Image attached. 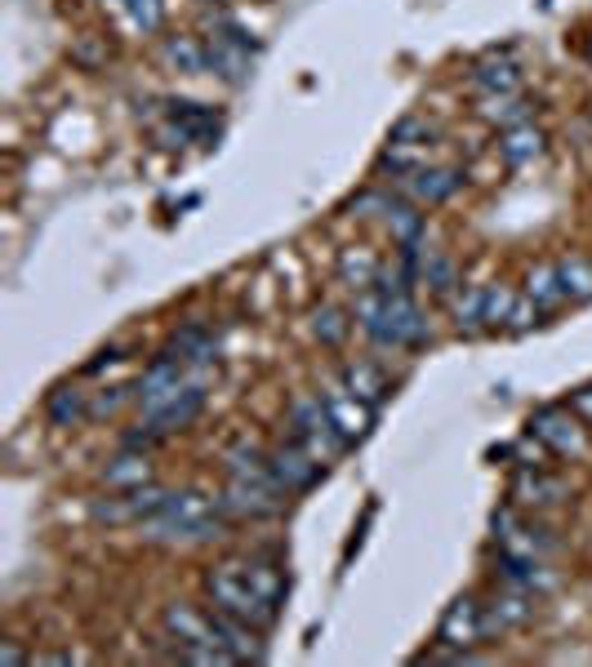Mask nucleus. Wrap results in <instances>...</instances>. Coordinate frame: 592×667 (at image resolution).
<instances>
[{
    "mask_svg": "<svg viewBox=\"0 0 592 667\" xmlns=\"http://www.w3.org/2000/svg\"><path fill=\"white\" fill-rule=\"evenodd\" d=\"M512 302H516V293H512L503 280L485 285V329H503V320H507Z\"/></svg>",
    "mask_w": 592,
    "mask_h": 667,
    "instance_id": "obj_37",
    "label": "nucleus"
},
{
    "mask_svg": "<svg viewBox=\"0 0 592 667\" xmlns=\"http://www.w3.org/2000/svg\"><path fill=\"white\" fill-rule=\"evenodd\" d=\"M147 480H156V471H151V462H147L142 449H120V454L102 467V485H107V489H138V485H147Z\"/></svg>",
    "mask_w": 592,
    "mask_h": 667,
    "instance_id": "obj_25",
    "label": "nucleus"
},
{
    "mask_svg": "<svg viewBox=\"0 0 592 667\" xmlns=\"http://www.w3.org/2000/svg\"><path fill=\"white\" fill-rule=\"evenodd\" d=\"M200 591H205L209 609L231 614V618H245V623H254V627H272V623H276V614H280L276 605H267V600L249 587V578H245V569H240V560L209 565V569L200 574Z\"/></svg>",
    "mask_w": 592,
    "mask_h": 667,
    "instance_id": "obj_3",
    "label": "nucleus"
},
{
    "mask_svg": "<svg viewBox=\"0 0 592 667\" xmlns=\"http://www.w3.org/2000/svg\"><path fill=\"white\" fill-rule=\"evenodd\" d=\"M320 400H325V414H329V422H334V431L343 436V445H347V449H352V445H361V440L374 431V422H378V409H374L369 400L352 396L343 382L325 387V391H320Z\"/></svg>",
    "mask_w": 592,
    "mask_h": 667,
    "instance_id": "obj_10",
    "label": "nucleus"
},
{
    "mask_svg": "<svg viewBox=\"0 0 592 667\" xmlns=\"http://www.w3.org/2000/svg\"><path fill=\"white\" fill-rule=\"evenodd\" d=\"M556 280H561L565 302H592V258L583 253L556 258Z\"/></svg>",
    "mask_w": 592,
    "mask_h": 667,
    "instance_id": "obj_30",
    "label": "nucleus"
},
{
    "mask_svg": "<svg viewBox=\"0 0 592 667\" xmlns=\"http://www.w3.org/2000/svg\"><path fill=\"white\" fill-rule=\"evenodd\" d=\"M525 298H534L543 311H552L556 302H565L561 280H556V262H534V267L525 271Z\"/></svg>",
    "mask_w": 592,
    "mask_h": 667,
    "instance_id": "obj_35",
    "label": "nucleus"
},
{
    "mask_svg": "<svg viewBox=\"0 0 592 667\" xmlns=\"http://www.w3.org/2000/svg\"><path fill=\"white\" fill-rule=\"evenodd\" d=\"M378 271H383V262H378V253H374V249H365V245L338 249V285H347L352 293L374 289Z\"/></svg>",
    "mask_w": 592,
    "mask_h": 667,
    "instance_id": "obj_24",
    "label": "nucleus"
},
{
    "mask_svg": "<svg viewBox=\"0 0 592 667\" xmlns=\"http://www.w3.org/2000/svg\"><path fill=\"white\" fill-rule=\"evenodd\" d=\"M570 409H574V414L583 418V427L592 431V382H583V387L570 396Z\"/></svg>",
    "mask_w": 592,
    "mask_h": 667,
    "instance_id": "obj_42",
    "label": "nucleus"
},
{
    "mask_svg": "<svg viewBox=\"0 0 592 667\" xmlns=\"http://www.w3.org/2000/svg\"><path fill=\"white\" fill-rule=\"evenodd\" d=\"M525 431L552 454V458H579L588 449V427L570 405H539L525 418Z\"/></svg>",
    "mask_w": 592,
    "mask_h": 667,
    "instance_id": "obj_4",
    "label": "nucleus"
},
{
    "mask_svg": "<svg viewBox=\"0 0 592 667\" xmlns=\"http://www.w3.org/2000/svg\"><path fill=\"white\" fill-rule=\"evenodd\" d=\"M450 316L458 334H481L485 329V285H463L450 298Z\"/></svg>",
    "mask_w": 592,
    "mask_h": 667,
    "instance_id": "obj_29",
    "label": "nucleus"
},
{
    "mask_svg": "<svg viewBox=\"0 0 592 667\" xmlns=\"http://www.w3.org/2000/svg\"><path fill=\"white\" fill-rule=\"evenodd\" d=\"M561 498H565V480L556 471H547L543 462H516L512 485H507V502H516L525 511V507H552Z\"/></svg>",
    "mask_w": 592,
    "mask_h": 667,
    "instance_id": "obj_12",
    "label": "nucleus"
},
{
    "mask_svg": "<svg viewBox=\"0 0 592 667\" xmlns=\"http://www.w3.org/2000/svg\"><path fill=\"white\" fill-rule=\"evenodd\" d=\"M209 627H214V645H223L236 663H263L267 658L263 627H254L245 618H231V614H218V609H209Z\"/></svg>",
    "mask_w": 592,
    "mask_h": 667,
    "instance_id": "obj_14",
    "label": "nucleus"
},
{
    "mask_svg": "<svg viewBox=\"0 0 592 667\" xmlns=\"http://www.w3.org/2000/svg\"><path fill=\"white\" fill-rule=\"evenodd\" d=\"M543 151H547V138H543V129H534V125L503 129V138H499V156H503L507 169H525V165H534Z\"/></svg>",
    "mask_w": 592,
    "mask_h": 667,
    "instance_id": "obj_23",
    "label": "nucleus"
},
{
    "mask_svg": "<svg viewBox=\"0 0 592 667\" xmlns=\"http://www.w3.org/2000/svg\"><path fill=\"white\" fill-rule=\"evenodd\" d=\"M205 400H209V391H205V382L200 378H191L178 396H169L165 405H151V409H142V418L160 431V436H174V431H187L200 414H205Z\"/></svg>",
    "mask_w": 592,
    "mask_h": 667,
    "instance_id": "obj_13",
    "label": "nucleus"
},
{
    "mask_svg": "<svg viewBox=\"0 0 592 667\" xmlns=\"http://www.w3.org/2000/svg\"><path fill=\"white\" fill-rule=\"evenodd\" d=\"M338 382L352 391V396H361V400H369L374 409L392 396V378H387V369L378 365V360H347L343 369H338Z\"/></svg>",
    "mask_w": 592,
    "mask_h": 667,
    "instance_id": "obj_18",
    "label": "nucleus"
},
{
    "mask_svg": "<svg viewBox=\"0 0 592 667\" xmlns=\"http://www.w3.org/2000/svg\"><path fill=\"white\" fill-rule=\"evenodd\" d=\"M436 640L441 645H454V649H476L485 645V614H481V600L476 596H454L436 623Z\"/></svg>",
    "mask_w": 592,
    "mask_h": 667,
    "instance_id": "obj_11",
    "label": "nucleus"
},
{
    "mask_svg": "<svg viewBox=\"0 0 592 667\" xmlns=\"http://www.w3.org/2000/svg\"><path fill=\"white\" fill-rule=\"evenodd\" d=\"M160 627H165V636L174 640V654H178L182 645H205V640H214L209 609H200V605H191V600H169V605L160 609Z\"/></svg>",
    "mask_w": 592,
    "mask_h": 667,
    "instance_id": "obj_15",
    "label": "nucleus"
},
{
    "mask_svg": "<svg viewBox=\"0 0 592 667\" xmlns=\"http://www.w3.org/2000/svg\"><path fill=\"white\" fill-rule=\"evenodd\" d=\"M383 222H387V231H392L396 245H418V240H423V227H427V218L418 213L414 200H387Z\"/></svg>",
    "mask_w": 592,
    "mask_h": 667,
    "instance_id": "obj_31",
    "label": "nucleus"
},
{
    "mask_svg": "<svg viewBox=\"0 0 592 667\" xmlns=\"http://www.w3.org/2000/svg\"><path fill=\"white\" fill-rule=\"evenodd\" d=\"M0 663H36V654H22L13 640H4L0 645Z\"/></svg>",
    "mask_w": 592,
    "mask_h": 667,
    "instance_id": "obj_43",
    "label": "nucleus"
},
{
    "mask_svg": "<svg viewBox=\"0 0 592 667\" xmlns=\"http://www.w3.org/2000/svg\"><path fill=\"white\" fill-rule=\"evenodd\" d=\"M463 187V169L454 165H423L414 178H405V191L414 205H445Z\"/></svg>",
    "mask_w": 592,
    "mask_h": 667,
    "instance_id": "obj_17",
    "label": "nucleus"
},
{
    "mask_svg": "<svg viewBox=\"0 0 592 667\" xmlns=\"http://www.w3.org/2000/svg\"><path fill=\"white\" fill-rule=\"evenodd\" d=\"M169 351L182 356L191 369H209L214 356H218V342H214V329L205 320H182L174 334H169Z\"/></svg>",
    "mask_w": 592,
    "mask_h": 667,
    "instance_id": "obj_19",
    "label": "nucleus"
},
{
    "mask_svg": "<svg viewBox=\"0 0 592 667\" xmlns=\"http://www.w3.org/2000/svg\"><path fill=\"white\" fill-rule=\"evenodd\" d=\"M218 507H223L227 520H272V516L285 511V494L267 476H258V480L227 476V485L218 494Z\"/></svg>",
    "mask_w": 592,
    "mask_h": 667,
    "instance_id": "obj_5",
    "label": "nucleus"
},
{
    "mask_svg": "<svg viewBox=\"0 0 592 667\" xmlns=\"http://www.w3.org/2000/svg\"><path fill=\"white\" fill-rule=\"evenodd\" d=\"M356 329L374 342V347H396V351H423L432 342V325L427 316L418 311L414 293H378V289H365L356 293Z\"/></svg>",
    "mask_w": 592,
    "mask_h": 667,
    "instance_id": "obj_1",
    "label": "nucleus"
},
{
    "mask_svg": "<svg viewBox=\"0 0 592 667\" xmlns=\"http://www.w3.org/2000/svg\"><path fill=\"white\" fill-rule=\"evenodd\" d=\"M320 476H325V462H320L312 449H303L298 440H280V445L267 449V480H272L285 498L316 489Z\"/></svg>",
    "mask_w": 592,
    "mask_h": 667,
    "instance_id": "obj_7",
    "label": "nucleus"
},
{
    "mask_svg": "<svg viewBox=\"0 0 592 667\" xmlns=\"http://www.w3.org/2000/svg\"><path fill=\"white\" fill-rule=\"evenodd\" d=\"M169 120H178V125H182L191 138H200V142H209V138H218V133H223L218 111H214V107H205V102H174Z\"/></svg>",
    "mask_w": 592,
    "mask_h": 667,
    "instance_id": "obj_33",
    "label": "nucleus"
},
{
    "mask_svg": "<svg viewBox=\"0 0 592 667\" xmlns=\"http://www.w3.org/2000/svg\"><path fill=\"white\" fill-rule=\"evenodd\" d=\"M227 525L231 520L223 516L218 498H209L200 489H178L138 529H142L147 542H214V538H223Z\"/></svg>",
    "mask_w": 592,
    "mask_h": 667,
    "instance_id": "obj_2",
    "label": "nucleus"
},
{
    "mask_svg": "<svg viewBox=\"0 0 592 667\" xmlns=\"http://www.w3.org/2000/svg\"><path fill=\"white\" fill-rule=\"evenodd\" d=\"M481 614H485V640H494L499 631H512L534 618V596L516 587H499L490 600H481Z\"/></svg>",
    "mask_w": 592,
    "mask_h": 667,
    "instance_id": "obj_16",
    "label": "nucleus"
},
{
    "mask_svg": "<svg viewBox=\"0 0 592 667\" xmlns=\"http://www.w3.org/2000/svg\"><path fill=\"white\" fill-rule=\"evenodd\" d=\"M187 382H191V365L165 347V351H160V356H151V360H147V369L138 374V382H134V400H138V409H151V405H165L169 396H178Z\"/></svg>",
    "mask_w": 592,
    "mask_h": 667,
    "instance_id": "obj_8",
    "label": "nucleus"
},
{
    "mask_svg": "<svg viewBox=\"0 0 592 667\" xmlns=\"http://www.w3.org/2000/svg\"><path fill=\"white\" fill-rule=\"evenodd\" d=\"M387 142H410V147H432V125L418 120V116H405L396 120V129L387 133Z\"/></svg>",
    "mask_w": 592,
    "mask_h": 667,
    "instance_id": "obj_38",
    "label": "nucleus"
},
{
    "mask_svg": "<svg viewBox=\"0 0 592 667\" xmlns=\"http://www.w3.org/2000/svg\"><path fill=\"white\" fill-rule=\"evenodd\" d=\"M530 111H534V102H530V98H521V93H481V107H476V116H481V120L503 125V129L530 125Z\"/></svg>",
    "mask_w": 592,
    "mask_h": 667,
    "instance_id": "obj_26",
    "label": "nucleus"
},
{
    "mask_svg": "<svg viewBox=\"0 0 592 667\" xmlns=\"http://www.w3.org/2000/svg\"><path fill=\"white\" fill-rule=\"evenodd\" d=\"M125 400H134V387H107L89 400V418H102V414H116Z\"/></svg>",
    "mask_w": 592,
    "mask_h": 667,
    "instance_id": "obj_41",
    "label": "nucleus"
},
{
    "mask_svg": "<svg viewBox=\"0 0 592 667\" xmlns=\"http://www.w3.org/2000/svg\"><path fill=\"white\" fill-rule=\"evenodd\" d=\"M223 467H227V476H249V480H258V476H267V449H263L254 436H236V440L223 449Z\"/></svg>",
    "mask_w": 592,
    "mask_h": 667,
    "instance_id": "obj_28",
    "label": "nucleus"
},
{
    "mask_svg": "<svg viewBox=\"0 0 592 667\" xmlns=\"http://www.w3.org/2000/svg\"><path fill=\"white\" fill-rule=\"evenodd\" d=\"M312 334H316L320 347H343L347 334H352V316L343 307H334V302H320L312 311Z\"/></svg>",
    "mask_w": 592,
    "mask_h": 667,
    "instance_id": "obj_34",
    "label": "nucleus"
},
{
    "mask_svg": "<svg viewBox=\"0 0 592 667\" xmlns=\"http://www.w3.org/2000/svg\"><path fill=\"white\" fill-rule=\"evenodd\" d=\"M160 58L178 71H205V44L196 36H165Z\"/></svg>",
    "mask_w": 592,
    "mask_h": 667,
    "instance_id": "obj_36",
    "label": "nucleus"
},
{
    "mask_svg": "<svg viewBox=\"0 0 592 667\" xmlns=\"http://www.w3.org/2000/svg\"><path fill=\"white\" fill-rule=\"evenodd\" d=\"M45 418H49L53 427H76L80 418H89V396H85L80 387L62 382V387H53V391L45 396Z\"/></svg>",
    "mask_w": 592,
    "mask_h": 667,
    "instance_id": "obj_27",
    "label": "nucleus"
},
{
    "mask_svg": "<svg viewBox=\"0 0 592 667\" xmlns=\"http://www.w3.org/2000/svg\"><path fill=\"white\" fill-rule=\"evenodd\" d=\"M583 49H588V58H592V40H588V44H583Z\"/></svg>",
    "mask_w": 592,
    "mask_h": 667,
    "instance_id": "obj_44",
    "label": "nucleus"
},
{
    "mask_svg": "<svg viewBox=\"0 0 592 667\" xmlns=\"http://www.w3.org/2000/svg\"><path fill=\"white\" fill-rule=\"evenodd\" d=\"M240 569H245L249 587H254L267 605H276V609H280V600H285V591H289V574H285V565H280L276 556H267V551H254V556H245V560H240Z\"/></svg>",
    "mask_w": 592,
    "mask_h": 667,
    "instance_id": "obj_20",
    "label": "nucleus"
},
{
    "mask_svg": "<svg viewBox=\"0 0 592 667\" xmlns=\"http://www.w3.org/2000/svg\"><path fill=\"white\" fill-rule=\"evenodd\" d=\"M472 84L481 89V93H516V84H521V67L512 62V53L503 49H494V53H485L476 67H472Z\"/></svg>",
    "mask_w": 592,
    "mask_h": 667,
    "instance_id": "obj_22",
    "label": "nucleus"
},
{
    "mask_svg": "<svg viewBox=\"0 0 592 667\" xmlns=\"http://www.w3.org/2000/svg\"><path fill=\"white\" fill-rule=\"evenodd\" d=\"M125 9L142 31H160L165 22V0H125Z\"/></svg>",
    "mask_w": 592,
    "mask_h": 667,
    "instance_id": "obj_40",
    "label": "nucleus"
},
{
    "mask_svg": "<svg viewBox=\"0 0 592 667\" xmlns=\"http://www.w3.org/2000/svg\"><path fill=\"white\" fill-rule=\"evenodd\" d=\"M539 316H543V307H539L534 298H525V293H516V302H512V311H507V320H503V329H507V334H525L530 325H539Z\"/></svg>",
    "mask_w": 592,
    "mask_h": 667,
    "instance_id": "obj_39",
    "label": "nucleus"
},
{
    "mask_svg": "<svg viewBox=\"0 0 592 667\" xmlns=\"http://www.w3.org/2000/svg\"><path fill=\"white\" fill-rule=\"evenodd\" d=\"M205 67L214 76H223L227 84H245V76H249V44H240L231 36H214L205 44Z\"/></svg>",
    "mask_w": 592,
    "mask_h": 667,
    "instance_id": "obj_21",
    "label": "nucleus"
},
{
    "mask_svg": "<svg viewBox=\"0 0 592 667\" xmlns=\"http://www.w3.org/2000/svg\"><path fill=\"white\" fill-rule=\"evenodd\" d=\"M165 498H169V489L147 480L138 489H111V498H98L89 511H93V520H107V525H142L147 516H156L165 507Z\"/></svg>",
    "mask_w": 592,
    "mask_h": 667,
    "instance_id": "obj_9",
    "label": "nucleus"
},
{
    "mask_svg": "<svg viewBox=\"0 0 592 667\" xmlns=\"http://www.w3.org/2000/svg\"><path fill=\"white\" fill-rule=\"evenodd\" d=\"M289 431L303 449H312L320 462H329L334 454H343V436L334 431L329 414H325V400L320 396H294L289 400Z\"/></svg>",
    "mask_w": 592,
    "mask_h": 667,
    "instance_id": "obj_6",
    "label": "nucleus"
},
{
    "mask_svg": "<svg viewBox=\"0 0 592 667\" xmlns=\"http://www.w3.org/2000/svg\"><path fill=\"white\" fill-rule=\"evenodd\" d=\"M418 285H427V293H436V298H454V289H458V267H454V258L427 249V253H423Z\"/></svg>",
    "mask_w": 592,
    "mask_h": 667,
    "instance_id": "obj_32",
    "label": "nucleus"
}]
</instances>
